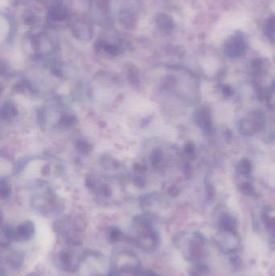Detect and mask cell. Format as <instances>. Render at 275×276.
<instances>
[{"instance_id":"cell-11","label":"cell","mask_w":275,"mask_h":276,"mask_svg":"<svg viewBox=\"0 0 275 276\" xmlns=\"http://www.w3.org/2000/svg\"><path fill=\"white\" fill-rule=\"evenodd\" d=\"M156 23H157V27L160 29L161 31H172L174 29V21L170 16L166 14H159L156 19Z\"/></svg>"},{"instance_id":"cell-6","label":"cell","mask_w":275,"mask_h":276,"mask_svg":"<svg viewBox=\"0 0 275 276\" xmlns=\"http://www.w3.org/2000/svg\"><path fill=\"white\" fill-rule=\"evenodd\" d=\"M35 231L36 229L33 222L27 220L16 228L11 227V239L14 242L30 241L35 234Z\"/></svg>"},{"instance_id":"cell-1","label":"cell","mask_w":275,"mask_h":276,"mask_svg":"<svg viewBox=\"0 0 275 276\" xmlns=\"http://www.w3.org/2000/svg\"><path fill=\"white\" fill-rule=\"evenodd\" d=\"M127 239L137 248L146 252L156 251L160 244V237L157 230L147 218L137 216L130 227Z\"/></svg>"},{"instance_id":"cell-18","label":"cell","mask_w":275,"mask_h":276,"mask_svg":"<svg viewBox=\"0 0 275 276\" xmlns=\"http://www.w3.org/2000/svg\"><path fill=\"white\" fill-rule=\"evenodd\" d=\"M245 190L247 191H246V193L248 194H250L251 192L253 191V188H252L250 185H248V184H245V185L243 186V191H245Z\"/></svg>"},{"instance_id":"cell-2","label":"cell","mask_w":275,"mask_h":276,"mask_svg":"<svg viewBox=\"0 0 275 276\" xmlns=\"http://www.w3.org/2000/svg\"><path fill=\"white\" fill-rule=\"evenodd\" d=\"M141 260L136 253L129 249L116 252L112 257L108 276H139Z\"/></svg>"},{"instance_id":"cell-8","label":"cell","mask_w":275,"mask_h":276,"mask_svg":"<svg viewBox=\"0 0 275 276\" xmlns=\"http://www.w3.org/2000/svg\"><path fill=\"white\" fill-rule=\"evenodd\" d=\"M72 31L77 38L81 39L83 41H87V40L92 38V28L83 21H75L72 25Z\"/></svg>"},{"instance_id":"cell-19","label":"cell","mask_w":275,"mask_h":276,"mask_svg":"<svg viewBox=\"0 0 275 276\" xmlns=\"http://www.w3.org/2000/svg\"><path fill=\"white\" fill-rule=\"evenodd\" d=\"M27 276H40V275L37 274V273H30V274L28 275Z\"/></svg>"},{"instance_id":"cell-20","label":"cell","mask_w":275,"mask_h":276,"mask_svg":"<svg viewBox=\"0 0 275 276\" xmlns=\"http://www.w3.org/2000/svg\"><path fill=\"white\" fill-rule=\"evenodd\" d=\"M102 276V275H101V276Z\"/></svg>"},{"instance_id":"cell-14","label":"cell","mask_w":275,"mask_h":276,"mask_svg":"<svg viewBox=\"0 0 275 276\" xmlns=\"http://www.w3.org/2000/svg\"><path fill=\"white\" fill-rule=\"evenodd\" d=\"M17 113L16 108L12 103L7 102L2 108V117L4 118H10L15 116Z\"/></svg>"},{"instance_id":"cell-7","label":"cell","mask_w":275,"mask_h":276,"mask_svg":"<svg viewBox=\"0 0 275 276\" xmlns=\"http://www.w3.org/2000/svg\"><path fill=\"white\" fill-rule=\"evenodd\" d=\"M244 50V39L240 33L232 36L224 45V50L228 55L232 57L238 56Z\"/></svg>"},{"instance_id":"cell-16","label":"cell","mask_w":275,"mask_h":276,"mask_svg":"<svg viewBox=\"0 0 275 276\" xmlns=\"http://www.w3.org/2000/svg\"><path fill=\"white\" fill-rule=\"evenodd\" d=\"M78 149L81 152H88L90 151V145L89 143L84 141V140H79L78 142Z\"/></svg>"},{"instance_id":"cell-13","label":"cell","mask_w":275,"mask_h":276,"mask_svg":"<svg viewBox=\"0 0 275 276\" xmlns=\"http://www.w3.org/2000/svg\"><path fill=\"white\" fill-rule=\"evenodd\" d=\"M195 118H196L197 123L202 127H204V128H206L207 127L210 125V116L206 110L201 109L200 111H198Z\"/></svg>"},{"instance_id":"cell-10","label":"cell","mask_w":275,"mask_h":276,"mask_svg":"<svg viewBox=\"0 0 275 276\" xmlns=\"http://www.w3.org/2000/svg\"><path fill=\"white\" fill-rule=\"evenodd\" d=\"M68 16L69 13L67 9L62 4L54 5L48 12V18L54 21H65Z\"/></svg>"},{"instance_id":"cell-5","label":"cell","mask_w":275,"mask_h":276,"mask_svg":"<svg viewBox=\"0 0 275 276\" xmlns=\"http://www.w3.org/2000/svg\"><path fill=\"white\" fill-rule=\"evenodd\" d=\"M1 261L12 269H18L24 263L25 254L21 250L11 249L9 246L2 247Z\"/></svg>"},{"instance_id":"cell-9","label":"cell","mask_w":275,"mask_h":276,"mask_svg":"<svg viewBox=\"0 0 275 276\" xmlns=\"http://www.w3.org/2000/svg\"><path fill=\"white\" fill-rule=\"evenodd\" d=\"M96 48L98 51L104 52L109 56H117L121 52L120 45L112 41H107L105 39L98 40V42H96Z\"/></svg>"},{"instance_id":"cell-4","label":"cell","mask_w":275,"mask_h":276,"mask_svg":"<svg viewBox=\"0 0 275 276\" xmlns=\"http://www.w3.org/2000/svg\"><path fill=\"white\" fill-rule=\"evenodd\" d=\"M55 231L63 243L67 245H82V234L85 229L84 221L79 218H67L55 224Z\"/></svg>"},{"instance_id":"cell-3","label":"cell","mask_w":275,"mask_h":276,"mask_svg":"<svg viewBox=\"0 0 275 276\" xmlns=\"http://www.w3.org/2000/svg\"><path fill=\"white\" fill-rule=\"evenodd\" d=\"M79 246L80 245L65 244L55 254L54 261L57 267L63 272H76L87 257V252H81Z\"/></svg>"},{"instance_id":"cell-12","label":"cell","mask_w":275,"mask_h":276,"mask_svg":"<svg viewBox=\"0 0 275 276\" xmlns=\"http://www.w3.org/2000/svg\"><path fill=\"white\" fill-rule=\"evenodd\" d=\"M107 239L108 243L111 244H116V243H120L124 239H127V236L123 234V232L117 227H110L107 233Z\"/></svg>"},{"instance_id":"cell-17","label":"cell","mask_w":275,"mask_h":276,"mask_svg":"<svg viewBox=\"0 0 275 276\" xmlns=\"http://www.w3.org/2000/svg\"><path fill=\"white\" fill-rule=\"evenodd\" d=\"M139 276H161L158 273L153 271V270H146V271H141Z\"/></svg>"},{"instance_id":"cell-15","label":"cell","mask_w":275,"mask_h":276,"mask_svg":"<svg viewBox=\"0 0 275 276\" xmlns=\"http://www.w3.org/2000/svg\"><path fill=\"white\" fill-rule=\"evenodd\" d=\"M238 169H239V171L241 173L246 175V174H248L250 171V164H249L248 161L244 160V161H242L241 162Z\"/></svg>"}]
</instances>
